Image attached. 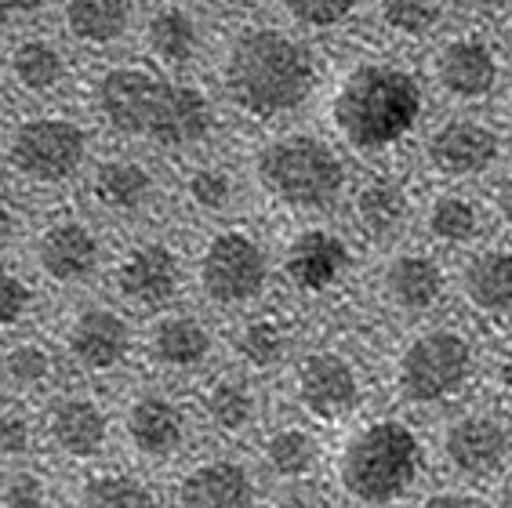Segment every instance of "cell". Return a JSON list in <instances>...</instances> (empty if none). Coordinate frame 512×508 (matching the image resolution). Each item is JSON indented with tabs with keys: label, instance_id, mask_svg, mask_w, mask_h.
I'll list each match as a JSON object with an SVG mask.
<instances>
[{
	"label": "cell",
	"instance_id": "cell-7",
	"mask_svg": "<svg viewBox=\"0 0 512 508\" xmlns=\"http://www.w3.org/2000/svg\"><path fill=\"white\" fill-rule=\"evenodd\" d=\"M505 51L483 30H454L429 55V84L454 106H487L505 88Z\"/></svg>",
	"mask_w": 512,
	"mask_h": 508
},
{
	"label": "cell",
	"instance_id": "cell-20",
	"mask_svg": "<svg viewBox=\"0 0 512 508\" xmlns=\"http://www.w3.org/2000/svg\"><path fill=\"white\" fill-rule=\"evenodd\" d=\"M444 284H447L444 269L429 254H418V251L396 254L382 273L385 298L396 309H404V313H429L444 298Z\"/></svg>",
	"mask_w": 512,
	"mask_h": 508
},
{
	"label": "cell",
	"instance_id": "cell-8",
	"mask_svg": "<svg viewBox=\"0 0 512 508\" xmlns=\"http://www.w3.org/2000/svg\"><path fill=\"white\" fill-rule=\"evenodd\" d=\"M473 378V345L458 331H425L418 334L400 356L396 381L411 403H440L462 392Z\"/></svg>",
	"mask_w": 512,
	"mask_h": 508
},
{
	"label": "cell",
	"instance_id": "cell-11",
	"mask_svg": "<svg viewBox=\"0 0 512 508\" xmlns=\"http://www.w3.org/2000/svg\"><path fill=\"white\" fill-rule=\"evenodd\" d=\"M142 51L164 73L197 66L207 51V26L200 11L186 0H160L142 19Z\"/></svg>",
	"mask_w": 512,
	"mask_h": 508
},
{
	"label": "cell",
	"instance_id": "cell-13",
	"mask_svg": "<svg viewBox=\"0 0 512 508\" xmlns=\"http://www.w3.org/2000/svg\"><path fill=\"white\" fill-rule=\"evenodd\" d=\"M298 400L316 418H342L360 403V374L338 352H313L298 367Z\"/></svg>",
	"mask_w": 512,
	"mask_h": 508
},
{
	"label": "cell",
	"instance_id": "cell-23",
	"mask_svg": "<svg viewBox=\"0 0 512 508\" xmlns=\"http://www.w3.org/2000/svg\"><path fill=\"white\" fill-rule=\"evenodd\" d=\"M182 508H247L251 505V479L233 461H207L186 476L178 487Z\"/></svg>",
	"mask_w": 512,
	"mask_h": 508
},
{
	"label": "cell",
	"instance_id": "cell-38",
	"mask_svg": "<svg viewBox=\"0 0 512 508\" xmlns=\"http://www.w3.org/2000/svg\"><path fill=\"white\" fill-rule=\"evenodd\" d=\"M48 501V490H44V479L33 476V472H19L4 487V505L8 508H44Z\"/></svg>",
	"mask_w": 512,
	"mask_h": 508
},
{
	"label": "cell",
	"instance_id": "cell-44",
	"mask_svg": "<svg viewBox=\"0 0 512 508\" xmlns=\"http://www.w3.org/2000/svg\"><path fill=\"white\" fill-rule=\"evenodd\" d=\"M15 229H19V225H15V215H11L8 207L0 204V244H8L11 236H15Z\"/></svg>",
	"mask_w": 512,
	"mask_h": 508
},
{
	"label": "cell",
	"instance_id": "cell-30",
	"mask_svg": "<svg viewBox=\"0 0 512 508\" xmlns=\"http://www.w3.org/2000/svg\"><path fill=\"white\" fill-rule=\"evenodd\" d=\"M287 345H291V334L276 316H255L237 334V352L244 356V363H251L258 371H269L284 360Z\"/></svg>",
	"mask_w": 512,
	"mask_h": 508
},
{
	"label": "cell",
	"instance_id": "cell-48",
	"mask_svg": "<svg viewBox=\"0 0 512 508\" xmlns=\"http://www.w3.org/2000/svg\"><path fill=\"white\" fill-rule=\"evenodd\" d=\"M502 508H512V483L502 490Z\"/></svg>",
	"mask_w": 512,
	"mask_h": 508
},
{
	"label": "cell",
	"instance_id": "cell-35",
	"mask_svg": "<svg viewBox=\"0 0 512 508\" xmlns=\"http://www.w3.org/2000/svg\"><path fill=\"white\" fill-rule=\"evenodd\" d=\"M266 461L276 476L298 479L316 465V440L306 429H280L269 436Z\"/></svg>",
	"mask_w": 512,
	"mask_h": 508
},
{
	"label": "cell",
	"instance_id": "cell-51",
	"mask_svg": "<svg viewBox=\"0 0 512 508\" xmlns=\"http://www.w3.org/2000/svg\"><path fill=\"white\" fill-rule=\"evenodd\" d=\"M509 59H512V55H509Z\"/></svg>",
	"mask_w": 512,
	"mask_h": 508
},
{
	"label": "cell",
	"instance_id": "cell-16",
	"mask_svg": "<svg viewBox=\"0 0 512 508\" xmlns=\"http://www.w3.org/2000/svg\"><path fill=\"white\" fill-rule=\"evenodd\" d=\"M69 356L91 374H106L113 367L124 363L131 349V327L124 323V316L113 313V309H84L77 313V320L69 323L66 334Z\"/></svg>",
	"mask_w": 512,
	"mask_h": 508
},
{
	"label": "cell",
	"instance_id": "cell-43",
	"mask_svg": "<svg viewBox=\"0 0 512 508\" xmlns=\"http://www.w3.org/2000/svg\"><path fill=\"white\" fill-rule=\"evenodd\" d=\"M429 508H473V498H462V494H436L429 501Z\"/></svg>",
	"mask_w": 512,
	"mask_h": 508
},
{
	"label": "cell",
	"instance_id": "cell-49",
	"mask_svg": "<svg viewBox=\"0 0 512 508\" xmlns=\"http://www.w3.org/2000/svg\"><path fill=\"white\" fill-rule=\"evenodd\" d=\"M0 124H4V91H0Z\"/></svg>",
	"mask_w": 512,
	"mask_h": 508
},
{
	"label": "cell",
	"instance_id": "cell-42",
	"mask_svg": "<svg viewBox=\"0 0 512 508\" xmlns=\"http://www.w3.org/2000/svg\"><path fill=\"white\" fill-rule=\"evenodd\" d=\"M0 4H4L11 15H37V11L48 8L51 0H0Z\"/></svg>",
	"mask_w": 512,
	"mask_h": 508
},
{
	"label": "cell",
	"instance_id": "cell-36",
	"mask_svg": "<svg viewBox=\"0 0 512 508\" xmlns=\"http://www.w3.org/2000/svg\"><path fill=\"white\" fill-rule=\"evenodd\" d=\"M4 371L15 385H44L55 371V360H51V352L44 349L40 342H19L15 349L8 352V360H4Z\"/></svg>",
	"mask_w": 512,
	"mask_h": 508
},
{
	"label": "cell",
	"instance_id": "cell-33",
	"mask_svg": "<svg viewBox=\"0 0 512 508\" xmlns=\"http://www.w3.org/2000/svg\"><path fill=\"white\" fill-rule=\"evenodd\" d=\"M237 196V178L226 164H197L186 175V200L204 215L226 211Z\"/></svg>",
	"mask_w": 512,
	"mask_h": 508
},
{
	"label": "cell",
	"instance_id": "cell-50",
	"mask_svg": "<svg viewBox=\"0 0 512 508\" xmlns=\"http://www.w3.org/2000/svg\"><path fill=\"white\" fill-rule=\"evenodd\" d=\"M509 135H512V106H509Z\"/></svg>",
	"mask_w": 512,
	"mask_h": 508
},
{
	"label": "cell",
	"instance_id": "cell-25",
	"mask_svg": "<svg viewBox=\"0 0 512 508\" xmlns=\"http://www.w3.org/2000/svg\"><path fill=\"white\" fill-rule=\"evenodd\" d=\"M149 356L171 371L200 367L211 356V331L197 316H164L149 334Z\"/></svg>",
	"mask_w": 512,
	"mask_h": 508
},
{
	"label": "cell",
	"instance_id": "cell-24",
	"mask_svg": "<svg viewBox=\"0 0 512 508\" xmlns=\"http://www.w3.org/2000/svg\"><path fill=\"white\" fill-rule=\"evenodd\" d=\"M186 436V418L164 396H138L128 411V440L149 458H168Z\"/></svg>",
	"mask_w": 512,
	"mask_h": 508
},
{
	"label": "cell",
	"instance_id": "cell-41",
	"mask_svg": "<svg viewBox=\"0 0 512 508\" xmlns=\"http://www.w3.org/2000/svg\"><path fill=\"white\" fill-rule=\"evenodd\" d=\"M494 207H498V218L505 222V229L512 233V175H505L494 189Z\"/></svg>",
	"mask_w": 512,
	"mask_h": 508
},
{
	"label": "cell",
	"instance_id": "cell-32",
	"mask_svg": "<svg viewBox=\"0 0 512 508\" xmlns=\"http://www.w3.org/2000/svg\"><path fill=\"white\" fill-rule=\"evenodd\" d=\"M284 19L306 33H335L360 15L364 0H276Z\"/></svg>",
	"mask_w": 512,
	"mask_h": 508
},
{
	"label": "cell",
	"instance_id": "cell-6",
	"mask_svg": "<svg viewBox=\"0 0 512 508\" xmlns=\"http://www.w3.org/2000/svg\"><path fill=\"white\" fill-rule=\"evenodd\" d=\"M91 131L66 113H40L11 127L8 167L33 186H62L88 164Z\"/></svg>",
	"mask_w": 512,
	"mask_h": 508
},
{
	"label": "cell",
	"instance_id": "cell-46",
	"mask_svg": "<svg viewBox=\"0 0 512 508\" xmlns=\"http://www.w3.org/2000/svg\"><path fill=\"white\" fill-rule=\"evenodd\" d=\"M498 381H502L505 389L512 392V349L502 356V363H498Z\"/></svg>",
	"mask_w": 512,
	"mask_h": 508
},
{
	"label": "cell",
	"instance_id": "cell-37",
	"mask_svg": "<svg viewBox=\"0 0 512 508\" xmlns=\"http://www.w3.org/2000/svg\"><path fill=\"white\" fill-rule=\"evenodd\" d=\"M33 309V287L19 273L0 269V327H15L30 316Z\"/></svg>",
	"mask_w": 512,
	"mask_h": 508
},
{
	"label": "cell",
	"instance_id": "cell-4",
	"mask_svg": "<svg viewBox=\"0 0 512 508\" xmlns=\"http://www.w3.org/2000/svg\"><path fill=\"white\" fill-rule=\"evenodd\" d=\"M255 178L284 207L324 211L345 189V160L327 138L313 131H287L258 149Z\"/></svg>",
	"mask_w": 512,
	"mask_h": 508
},
{
	"label": "cell",
	"instance_id": "cell-12",
	"mask_svg": "<svg viewBox=\"0 0 512 508\" xmlns=\"http://www.w3.org/2000/svg\"><path fill=\"white\" fill-rule=\"evenodd\" d=\"M113 284L138 309H160L182 287V262L168 244H135L117 262Z\"/></svg>",
	"mask_w": 512,
	"mask_h": 508
},
{
	"label": "cell",
	"instance_id": "cell-15",
	"mask_svg": "<svg viewBox=\"0 0 512 508\" xmlns=\"http://www.w3.org/2000/svg\"><path fill=\"white\" fill-rule=\"evenodd\" d=\"M349 262H353L349 244H345L335 229H306V233H298L291 240V247H287L284 273L298 291L320 294V291H331L342 280Z\"/></svg>",
	"mask_w": 512,
	"mask_h": 508
},
{
	"label": "cell",
	"instance_id": "cell-1",
	"mask_svg": "<svg viewBox=\"0 0 512 508\" xmlns=\"http://www.w3.org/2000/svg\"><path fill=\"white\" fill-rule=\"evenodd\" d=\"M91 109L109 131L157 149L204 146L218 131L215 98L153 62H109L99 69L91 80Z\"/></svg>",
	"mask_w": 512,
	"mask_h": 508
},
{
	"label": "cell",
	"instance_id": "cell-22",
	"mask_svg": "<svg viewBox=\"0 0 512 508\" xmlns=\"http://www.w3.org/2000/svg\"><path fill=\"white\" fill-rule=\"evenodd\" d=\"M48 432L55 447L69 458H95L106 447V414L99 411V403L80 400V396H66L51 407L48 414Z\"/></svg>",
	"mask_w": 512,
	"mask_h": 508
},
{
	"label": "cell",
	"instance_id": "cell-47",
	"mask_svg": "<svg viewBox=\"0 0 512 508\" xmlns=\"http://www.w3.org/2000/svg\"><path fill=\"white\" fill-rule=\"evenodd\" d=\"M8 26H11V11L0 4V44H4V37H8Z\"/></svg>",
	"mask_w": 512,
	"mask_h": 508
},
{
	"label": "cell",
	"instance_id": "cell-26",
	"mask_svg": "<svg viewBox=\"0 0 512 508\" xmlns=\"http://www.w3.org/2000/svg\"><path fill=\"white\" fill-rule=\"evenodd\" d=\"M353 211H356V225L367 236L385 240V236L404 229L407 215H411V200H407V189L396 178H371V182H364V186L356 189Z\"/></svg>",
	"mask_w": 512,
	"mask_h": 508
},
{
	"label": "cell",
	"instance_id": "cell-10",
	"mask_svg": "<svg viewBox=\"0 0 512 508\" xmlns=\"http://www.w3.org/2000/svg\"><path fill=\"white\" fill-rule=\"evenodd\" d=\"M502 131L483 117H444L425 135V164L440 178L465 182V178L487 175L502 160Z\"/></svg>",
	"mask_w": 512,
	"mask_h": 508
},
{
	"label": "cell",
	"instance_id": "cell-39",
	"mask_svg": "<svg viewBox=\"0 0 512 508\" xmlns=\"http://www.w3.org/2000/svg\"><path fill=\"white\" fill-rule=\"evenodd\" d=\"M30 450V421L22 414H0V458H19Z\"/></svg>",
	"mask_w": 512,
	"mask_h": 508
},
{
	"label": "cell",
	"instance_id": "cell-27",
	"mask_svg": "<svg viewBox=\"0 0 512 508\" xmlns=\"http://www.w3.org/2000/svg\"><path fill=\"white\" fill-rule=\"evenodd\" d=\"M371 8H375V22L389 37L418 44L444 30L451 0H371Z\"/></svg>",
	"mask_w": 512,
	"mask_h": 508
},
{
	"label": "cell",
	"instance_id": "cell-3",
	"mask_svg": "<svg viewBox=\"0 0 512 508\" xmlns=\"http://www.w3.org/2000/svg\"><path fill=\"white\" fill-rule=\"evenodd\" d=\"M324 113L338 142L360 157H382L418 135L429 113V88L404 59L364 55L335 77Z\"/></svg>",
	"mask_w": 512,
	"mask_h": 508
},
{
	"label": "cell",
	"instance_id": "cell-45",
	"mask_svg": "<svg viewBox=\"0 0 512 508\" xmlns=\"http://www.w3.org/2000/svg\"><path fill=\"white\" fill-rule=\"evenodd\" d=\"M207 4L218 11H244V8H251V4H258V0H207Z\"/></svg>",
	"mask_w": 512,
	"mask_h": 508
},
{
	"label": "cell",
	"instance_id": "cell-40",
	"mask_svg": "<svg viewBox=\"0 0 512 508\" xmlns=\"http://www.w3.org/2000/svg\"><path fill=\"white\" fill-rule=\"evenodd\" d=\"M462 8L480 15V19H505V15H512V0H462Z\"/></svg>",
	"mask_w": 512,
	"mask_h": 508
},
{
	"label": "cell",
	"instance_id": "cell-18",
	"mask_svg": "<svg viewBox=\"0 0 512 508\" xmlns=\"http://www.w3.org/2000/svg\"><path fill=\"white\" fill-rule=\"evenodd\" d=\"M8 80L30 98L59 95L69 80V59L62 44L44 33L15 40L8 48Z\"/></svg>",
	"mask_w": 512,
	"mask_h": 508
},
{
	"label": "cell",
	"instance_id": "cell-17",
	"mask_svg": "<svg viewBox=\"0 0 512 508\" xmlns=\"http://www.w3.org/2000/svg\"><path fill=\"white\" fill-rule=\"evenodd\" d=\"M37 265L55 284H80L99 265V236L77 218L51 222L37 236Z\"/></svg>",
	"mask_w": 512,
	"mask_h": 508
},
{
	"label": "cell",
	"instance_id": "cell-28",
	"mask_svg": "<svg viewBox=\"0 0 512 508\" xmlns=\"http://www.w3.org/2000/svg\"><path fill=\"white\" fill-rule=\"evenodd\" d=\"M462 287L480 313H512V251H480L465 265Z\"/></svg>",
	"mask_w": 512,
	"mask_h": 508
},
{
	"label": "cell",
	"instance_id": "cell-21",
	"mask_svg": "<svg viewBox=\"0 0 512 508\" xmlns=\"http://www.w3.org/2000/svg\"><path fill=\"white\" fill-rule=\"evenodd\" d=\"M157 189V178L142 160L135 157H109L91 171V196L95 204L117 215H131L149 204Z\"/></svg>",
	"mask_w": 512,
	"mask_h": 508
},
{
	"label": "cell",
	"instance_id": "cell-14",
	"mask_svg": "<svg viewBox=\"0 0 512 508\" xmlns=\"http://www.w3.org/2000/svg\"><path fill=\"white\" fill-rule=\"evenodd\" d=\"M444 450L451 465L469 479H487L502 472L512 454V436L502 421L491 414H469L447 429Z\"/></svg>",
	"mask_w": 512,
	"mask_h": 508
},
{
	"label": "cell",
	"instance_id": "cell-29",
	"mask_svg": "<svg viewBox=\"0 0 512 508\" xmlns=\"http://www.w3.org/2000/svg\"><path fill=\"white\" fill-rule=\"evenodd\" d=\"M425 229L433 240L447 247H462L473 244L483 229L480 207L473 204V196L465 193H440L429 204V215H425Z\"/></svg>",
	"mask_w": 512,
	"mask_h": 508
},
{
	"label": "cell",
	"instance_id": "cell-31",
	"mask_svg": "<svg viewBox=\"0 0 512 508\" xmlns=\"http://www.w3.org/2000/svg\"><path fill=\"white\" fill-rule=\"evenodd\" d=\"M204 411L211 425H218L222 432H240L255 418V392L240 378H218L204 392Z\"/></svg>",
	"mask_w": 512,
	"mask_h": 508
},
{
	"label": "cell",
	"instance_id": "cell-2",
	"mask_svg": "<svg viewBox=\"0 0 512 508\" xmlns=\"http://www.w3.org/2000/svg\"><path fill=\"white\" fill-rule=\"evenodd\" d=\"M215 77L237 117L276 124L309 106L320 88V59L306 37L269 22H247L226 37Z\"/></svg>",
	"mask_w": 512,
	"mask_h": 508
},
{
	"label": "cell",
	"instance_id": "cell-9",
	"mask_svg": "<svg viewBox=\"0 0 512 508\" xmlns=\"http://www.w3.org/2000/svg\"><path fill=\"white\" fill-rule=\"evenodd\" d=\"M269 258L255 236L244 229H226L211 236L200 254V287L215 305H247L266 291Z\"/></svg>",
	"mask_w": 512,
	"mask_h": 508
},
{
	"label": "cell",
	"instance_id": "cell-19",
	"mask_svg": "<svg viewBox=\"0 0 512 508\" xmlns=\"http://www.w3.org/2000/svg\"><path fill=\"white\" fill-rule=\"evenodd\" d=\"M135 26L131 0H66L62 4V30L80 48H113Z\"/></svg>",
	"mask_w": 512,
	"mask_h": 508
},
{
	"label": "cell",
	"instance_id": "cell-5",
	"mask_svg": "<svg viewBox=\"0 0 512 508\" xmlns=\"http://www.w3.org/2000/svg\"><path fill=\"white\" fill-rule=\"evenodd\" d=\"M422 469V443L404 421H375L342 454V487L356 501L382 505L400 498Z\"/></svg>",
	"mask_w": 512,
	"mask_h": 508
},
{
	"label": "cell",
	"instance_id": "cell-34",
	"mask_svg": "<svg viewBox=\"0 0 512 508\" xmlns=\"http://www.w3.org/2000/svg\"><path fill=\"white\" fill-rule=\"evenodd\" d=\"M80 501L84 508H153L157 498L153 490L142 487L138 479L117 476V472H102V476H91L80 490Z\"/></svg>",
	"mask_w": 512,
	"mask_h": 508
}]
</instances>
